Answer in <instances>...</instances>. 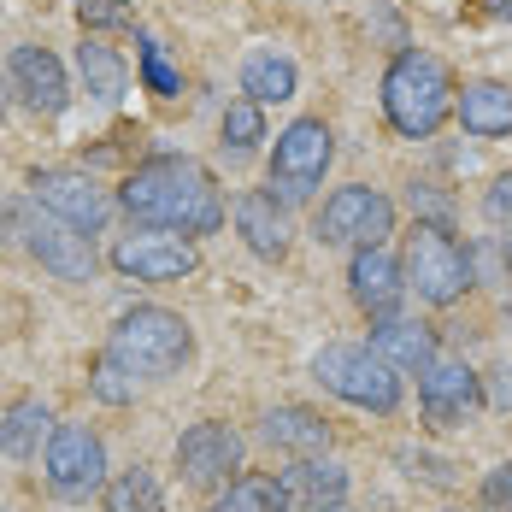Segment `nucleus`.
I'll return each mask as SVG.
<instances>
[{"label":"nucleus","mask_w":512,"mask_h":512,"mask_svg":"<svg viewBox=\"0 0 512 512\" xmlns=\"http://www.w3.org/2000/svg\"><path fill=\"white\" fill-rule=\"evenodd\" d=\"M112 265L130 271V277H142V283H177V277H189L201 265V254L177 230H148V236H124L112 248Z\"/></svg>","instance_id":"9d476101"},{"label":"nucleus","mask_w":512,"mask_h":512,"mask_svg":"<svg viewBox=\"0 0 512 512\" xmlns=\"http://www.w3.org/2000/svg\"><path fill=\"white\" fill-rule=\"evenodd\" d=\"M0 118H6V101H0Z\"/></svg>","instance_id":"f704fd0d"},{"label":"nucleus","mask_w":512,"mask_h":512,"mask_svg":"<svg viewBox=\"0 0 512 512\" xmlns=\"http://www.w3.org/2000/svg\"><path fill=\"white\" fill-rule=\"evenodd\" d=\"M30 195L48 206V212H59L65 224H77L83 236H95L106 224V212H112V201L95 189V177H83V171H36L30 177Z\"/></svg>","instance_id":"9b49d317"},{"label":"nucleus","mask_w":512,"mask_h":512,"mask_svg":"<svg viewBox=\"0 0 512 512\" xmlns=\"http://www.w3.org/2000/svg\"><path fill=\"white\" fill-rule=\"evenodd\" d=\"M142 77H148V89H154V95H183V71L171 65L165 42L148 36V30H142Z\"/></svg>","instance_id":"bb28decb"},{"label":"nucleus","mask_w":512,"mask_h":512,"mask_svg":"<svg viewBox=\"0 0 512 512\" xmlns=\"http://www.w3.org/2000/svg\"><path fill=\"white\" fill-rule=\"evenodd\" d=\"M383 112L412 142L436 136L442 118L454 112V77H448V65L436 53H418V48L395 53V65L383 71Z\"/></svg>","instance_id":"f03ea898"},{"label":"nucleus","mask_w":512,"mask_h":512,"mask_svg":"<svg viewBox=\"0 0 512 512\" xmlns=\"http://www.w3.org/2000/svg\"><path fill=\"white\" fill-rule=\"evenodd\" d=\"M330 159H336V136H330V124H324V118H295V124L277 136V154H271V189H277L283 201H307L312 189L324 183Z\"/></svg>","instance_id":"0eeeda50"},{"label":"nucleus","mask_w":512,"mask_h":512,"mask_svg":"<svg viewBox=\"0 0 512 512\" xmlns=\"http://www.w3.org/2000/svg\"><path fill=\"white\" fill-rule=\"evenodd\" d=\"M283 489H289V507L301 501V507L324 512V507H336V501H342L348 471H342V465H312V460H301V465H289V471H283Z\"/></svg>","instance_id":"aec40b11"},{"label":"nucleus","mask_w":512,"mask_h":512,"mask_svg":"<svg viewBox=\"0 0 512 512\" xmlns=\"http://www.w3.org/2000/svg\"><path fill=\"white\" fill-rule=\"evenodd\" d=\"M259 142H265V118H259V101H236L230 112H224V148L242 159V154H254Z\"/></svg>","instance_id":"a878e982"},{"label":"nucleus","mask_w":512,"mask_h":512,"mask_svg":"<svg viewBox=\"0 0 512 512\" xmlns=\"http://www.w3.org/2000/svg\"><path fill=\"white\" fill-rule=\"evenodd\" d=\"M489 218H495V224H512V177H501V183H495V189H489Z\"/></svg>","instance_id":"473e14b6"},{"label":"nucleus","mask_w":512,"mask_h":512,"mask_svg":"<svg viewBox=\"0 0 512 512\" xmlns=\"http://www.w3.org/2000/svg\"><path fill=\"white\" fill-rule=\"evenodd\" d=\"M318 377H324V389H336V395L354 401V407H371V412L401 407V377H395V365L377 359L371 348L330 342V348L318 354Z\"/></svg>","instance_id":"423d86ee"},{"label":"nucleus","mask_w":512,"mask_h":512,"mask_svg":"<svg viewBox=\"0 0 512 512\" xmlns=\"http://www.w3.org/2000/svg\"><path fill=\"white\" fill-rule=\"evenodd\" d=\"M348 283H354V301L371 312V318H395L401 295H407V271H401L395 259L383 254V242H371V248H354Z\"/></svg>","instance_id":"ddd939ff"},{"label":"nucleus","mask_w":512,"mask_h":512,"mask_svg":"<svg viewBox=\"0 0 512 512\" xmlns=\"http://www.w3.org/2000/svg\"><path fill=\"white\" fill-rule=\"evenodd\" d=\"M0 224L18 236L24 254L42 259L48 271H59L65 283H89V277H95V242H89L77 224H65L59 212H48L36 195H30V201L0 206Z\"/></svg>","instance_id":"20e7f679"},{"label":"nucleus","mask_w":512,"mask_h":512,"mask_svg":"<svg viewBox=\"0 0 512 512\" xmlns=\"http://www.w3.org/2000/svg\"><path fill=\"white\" fill-rule=\"evenodd\" d=\"M106 512H165V501H159V483L154 471H124L112 489H106Z\"/></svg>","instance_id":"393cba45"},{"label":"nucleus","mask_w":512,"mask_h":512,"mask_svg":"<svg viewBox=\"0 0 512 512\" xmlns=\"http://www.w3.org/2000/svg\"><path fill=\"white\" fill-rule=\"evenodd\" d=\"M324 512H342V507H324Z\"/></svg>","instance_id":"c9c22d12"},{"label":"nucleus","mask_w":512,"mask_h":512,"mask_svg":"<svg viewBox=\"0 0 512 512\" xmlns=\"http://www.w3.org/2000/svg\"><path fill=\"white\" fill-rule=\"evenodd\" d=\"M412 212L430 218V224H448V218H454V201H448L442 189H430V183H412Z\"/></svg>","instance_id":"c756f323"},{"label":"nucleus","mask_w":512,"mask_h":512,"mask_svg":"<svg viewBox=\"0 0 512 512\" xmlns=\"http://www.w3.org/2000/svg\"><path fill=\"white\" fill-rule=\"evenodd\" d=\"M424 418L430 424H460V418H471V412L483 407V383H477V371H465V365H430L424 371Z\"/></svg>","instance_id":"4468645a"},{"label":"nucleus","mask_w":512,"mask_h":512,"mask_svg":"<svg viewBox=\"0 0 512 512\" xmlns=\"http://www.w3.org/2000/svg\"><path fill=\"white\" fill-rule=\"evenodd\" d=\"M48 483L59 495H89L106 483V448L89 424H59L48 436Z\"/></svg>","instance_id":"1a4fd4ad"},{"label":"nucleus","mask_w":512,"mask_h":512,"mask_svg":"<svg viewBox=\"0 0 512 512\" xmlns=\"http://www.w3.org/2000/svg\"><path fill=\"white\" fill-rule=\"evenodd\" d=\"M53 418L42 401H18V407H6V418H0V454L6 460H30L36 448H42V436H53L48 430Z\"/></svg>","instance_id":"412c9836"},{"label":"nucleus","mask_w":512,"mask_h":512,"mask_svg":"<svg viewBox=\"0 0 512 512\" xmlns=\"http://www.w3.org/2000/svg\"><path fill=\"white\" fill-rule=\"evenodd\" d=\"M454 112H460V124L471 136H512V89L507 83H465Z\"/></svg>","instance_id":"a211bd4d"},{"label":"nucleus","mask_w":512,"mask_h":512,"mask_svg":"<svg viewBox=\"0 0 512 512\" xmlns=\"http://www.w3.org/2000/svg\"><path fill=\"white\" fill-rule=\"evenodd\" d=\"M89 389H95L101 401H112V407H124V401L136 395V377H130L112 354H101V359H95V371H89Z\"/></svg>","instance_id":"cd10ccee"},{"label":"nucleus","mask_w":512,"mask_h":512,"mask_svg":"<svg viewBox=\"0 0 512 512\" xmlns=\"http://www.w3.org/2000/svg\"><path fill=\"white\" fill-rule=\"evenodd\" d=\"M236 224H242V236H248V248H254L259 259H283L289 254V218H283L277 195L248 189V195L236 201Z\"/></svg>","instance_id":"f3484780"},{"label":"nucleus","mask_w":512,"mask_h":512,"mask_svg":"<svg viewBox=\"0 0 512 512\" xmlns=\"http://www.w3.org/2000/svg\"><path fill=\"white\" fill-rule=\"evenodd\" d=\"M483 6H489V18H507L512 24V0H483Z\"/></svg>","instance_id":"72a5a7b5"},{"label":"nucleus","mask_w":512,"mask_h":512,"mask_svg":"<svg viewBox=\"0 0 512 512\" xmlns=\"http://www.w3.org/2000/svg\"><path fill=\"white\" fill-rule=\"evenodd\" d=\"M118 206L148 224V230H177V236H212L224 224V195L212 183V171L183 154H154L136 165L118 189Z\"/></svg>","instance_id":"f257e3e1"},{"label":"nucleus","mask_w":512,"mask_h":512,"mask_svg":"<svg viewBox=\"0 0 512 512\" xmlns=\"http://www.w3.org/2000/svg\"><path fill=\"white\" fill-rule=\"evenodd\" d=\"M371 354L389 359L395 371H430L436 365V330L430 324H407V318H377L371 330Z\"/></svg>","instance_id":"dca6fc26"},{"label":"nucleus","mask_w":512,"mask_h":512,"mask_svg":"<svg viewBox=\"0 0 512 512\" xmlns=\"http://www.w3.org/2000/svg\"><path fill=\"white\" fill-rule=\"evenodd\" d=\"M265 442L283 448V454L312 460V454L330 448V424H324L318 412H307V407H277V412H265Z\"/></svg>","instance_id":"6ab92c4d"},{"label":"nucleus","mask_w":512,"mask_h":512,"mask_svg":"<svg viewBox=\"0 0 512 512\" xmlns=\"http://www.w3.org/2000/svg\"><path fill=\"white\" fill-rule=\"evenodd\" d=\"M12 89L24 95L30 112H65V101H71L65 65L48 48H12Z\"/></svg>","instance_id":"2eb2a0df"},{"label":"nucleus","mask_w":512,"mask_h":512,"mask_svg":"<svg viewBox=\"0 0 512 512\" xmlns=\"http://www.w3.org/2000/svg\"><path fill=\"white\" fill-rule=\"evenodd\" d=\"M395 230V206L389 195H377V189H365V183H348V189H336L324 212L312 218V236L324 242V248H371V242H383Z\"/></svg>","instance_id":"6e6552de"},{"label":"nucleus","mask_w":512,"mask_h":512,"mask_svg":"<svg viewBox=\"0 0 512 512\" xmlns=\"http://www.w3.org/2000/svg\"><path fill=\"white\" fill-rule=\"evenodd\" d=\"M242 95H248V101H289V95H295V65L271 48L248 53V65H242Z\"/></svg>","instance_id":"5701e85b"},{"label":"nucleus","mask_w":512,"mask_h":512,"mask_svg":"<svg viewBox=\"0 0 512 512\" xmlns=\"http://www.w3.org/2000/svg\"><path fill=\"white\" fill-rule=\"evenodd\" d=\"M212 512H289V489L283 477H236Z\"/></svg>","instance_id":"b1692460"},{"label":"nucleus","mask_w":512,"mask_h":512,"mask_svg":"<svg viewBox=\"0 0 512 512\" xmlns=\"http://www.w3.org/2000/svg\"><path fill=\"white\" fill-rule=\"evenodd\" d=\"M77 71H83V83H89V95L101 106H118L124 101V83H130V71H124V59L101 42H83L77 48Z\"/></svg>","instance_id":"4be33fe9"},{"label":"nucleus","mask_w":512,"mask_h":512,"mask_svg":"<svg viewBox=\"0 0 512 512\" xmlns=\"http://www.w3.org/2000/svg\"><path fill=\"white\" fill-rule=\"evenodd\" d=\"M401 271H407V289H418V301H430V307H454L465 289L477 283L471 254L448 236V224H418Z\"/></svg>","instance_id":"39448f33"},{"label":"nucleus","mask_w":512,"mask_h":512,"mask_svg":"<svg viewBox=\"0 0 512 512\" xmlns=\"http://www.w3.org/2000/svg\"><path fill=\"white\" fill-rule=\"evenodd\" d=\"M489 401H495L501 412H512V359L495 365V377H489Z\"/></svg>","instance_id":"2f4dec72"},{"label":"nucleus","mask_w":512,"mask_h":512,"mask_svg":"<svg viewBox=\"0 0 512 512\" xmlns=\"http://www.w3.org/2000/svg\"><path fill=\"white\" fill-rule=\"evenodd\" d=\"M483 501L495 512H512V465H495L489 471V483H483Z\"/></svg>","instance_id":"7c9ffc66"},{"label":"nucleus","mask_w":512,"mask_h":512,"mask_svg":"<svg viewBox=\"0 0 512 512\" xmlns=\"http://www.w3.org/2000/svg\"><path fill=\"white\" fill-rule=\"evenodd\" d=\"M106 354L118 359L130 377H171V371H183L189 354H195V336H189V324L177 318V312L165 307H136L118 318V330H112V348Z\"/></svg>","instance_id":"7ed1b4c3"},{"label":"nucleus","mask_w":512,"mask_h":512,"mask_svg":"<svg viewBox=\"0 0 512 512\" xmlns=\"http://www.w3.org/2000/svg\"><path fill=\"white\" fill-rule=\"evenodd\" d=\"M83 30H112V24H130V0H83L77 6Z\"/></svg>","instance_id":"c85d7f7f"},{"label":"nucleus","mask_w":512,"mask_h":512,"mask_svg":"<svg viewBox=\"0 0 512 512\" xmlns=\"http://www.w3.org/2000/svg\"><path fill=\"white\" fill-rule=\"evenodd\" d=\"M177 465H183V477L189 483H224L230 471H242V436L230 430V424H195V430H183V442H177Z\"/></svg>","instance_id":"f8f14e48"}]
</instances>
